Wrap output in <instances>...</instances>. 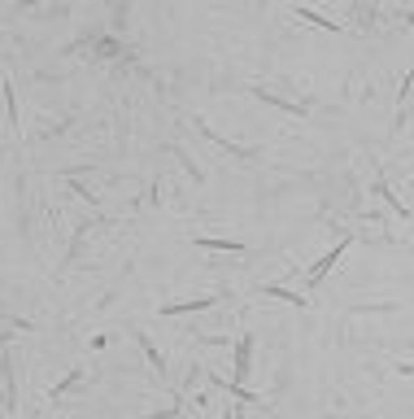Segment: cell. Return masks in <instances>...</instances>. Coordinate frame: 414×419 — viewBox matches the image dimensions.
<instances>
[{
  "instance_id": "1",
  "label": "cell",
  "mask_w": 414,
  "mask_h": 419,
  "mask_svg": "<svg viewBox=\"0 0 414 419\" xmlns=\"http://www.w3.org/2000/svg\"><path fill=\"white\" fill-rule=\"evenodd\" d=\"M344 245H349V240H340V245H331V249H327V253H323V258H319V262H314V267H310V271H305V276H310V280H305V284H319V280H323V276H327V271H331V262H336V258H340V253H344Z\"/></svg>"
},
{
  "instance_id": "2",
  "label": "cell",
  "mask_w": 414,
  "mask_h": 419,
  "mask_svg": "<svg viewBox=\"0 0 414 419\" xmlns=\"http://www.w3.org/2000/svg\"><path fill=\"white\" fill-rule=\"evenodd\" d=\"M192 245H201V249H218V253H248V245H240V240H209V236H192Z\"/></svg>"
},
{
  "instance_id": "3",
  "label": "cell",
  "mask_w": 414,
  "mask_h": 419,
  "mask_svg": "<svg viewBox=\"0 0 414 419\" xmlns=\"http://www.w3.org/2000/svg\"><path fill=\"white\" fill-rule=\"evenodd\" d=\"M253 96H257V101H266V105H275V109H284V114H305V105H292V101H284V96H275L266 88H253Z\"/></svg>"
},
{
  "instance_id": "4",
  "label": "cell",
  "mask_w": 414,
  "mask_h": 419,
  "mask_svg": "<svg viewBox=\"0 0 414 419\" xmlns=\"http://www.w3.org/2000/svg\"><path fill=\"white\" fill-rule=\"evenodd\" d=\"M296 18H301V22H314V26H323V31H331V35H340V22L336 18H327V13H314V9H296Z\"/></svg>"
},
{
  "instance_id": "5",
  "label": "cell",
  "mask_w": 414,
  "mask_h": 419,
  "mask_svg": "<svg viewBox=\"0 0 414 419\" xmlns=\"http://www.w3.org/2000/svg\"><path fill=\"white\" fill-rule=\"evenodd\" d=\"M136 341H140V349H144V358L153 363V372H157V376H166V358H161V349H157L153 341H148L144 332H136Z\"/></svg>"
},
{
  "instance_id": "6",
  "label": "cell",
  "mask_w": 414,
  "mask_h": 419,
  "mask_svg": "<svg viewBox=\"0 0 414 419\" xmlns=\"http://www.w3.org/2000/svg\"><path fill=\"white\" fill-rule=\"evenodd\" d=\"M248 349H253V336H240L236 341V376H240V384H244V376H248Z\"/></svg>"
},
{
  "instance_id": "7",
  "label": "cell",
  "mask_w": 414,
  "mask_h": 419,
  "mask_svg": "<svg viewBox=\"0 0 414 419\" xmlns=\"http://www.w3.org/2000/svg\"><path fill=\"white\" fill-rule=\"evenodd\" d=\"M192 310H209V297H196V301H179V306H161V315H192Z\"/></svg>"
},
{
  "instance_id": "8",
  "label": "cell",
  "mask_w": 414,
  "mask_h": 419,
  "mask_svg": "<svg viewBox=\"0 0 414 419\" xmlns=\"http://www.w3.org/2000/svg\"><path fill=\"white\" fill-rule=\"evenodd\" d=\"M118 53V40H96V57H113Z\"/></svg>"
}]
</instances>
